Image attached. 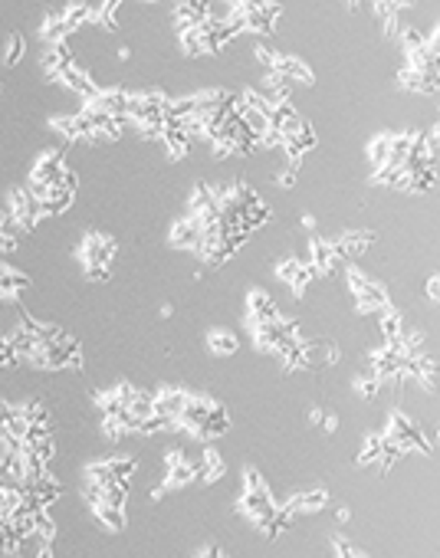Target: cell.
Listing matches in <instances>:
<instances>
[{
    "label": "cell",
    "mask_w": 440,
    "mask_h": 558,
    "mask_svg": "<svg viewBox=\"0 0 440 558\" xmlns=\"http://www.w3.org/2000/svg\"><path fill=\"white\" fill-rule=\"evenodd\" d=\"M345 283H349V289H351V305H355L358 316H378L381 309L391 302L384 283L364 276V272L358 270V266H351V263H345Z\"/></svg>",
    "instance_id": "6da1fadb"
},
{
    "label": "cell",
    "mask_w": 440,
    "mask_h": 558,
    "mask_svg": "<svg viewBox=\"0 0 440 558\" xmlns=\"http://www.w3.org/2000/svg\"><path fill=\"white\" fill-rule=\"evenodd\" d=\"M384 437L388 440H395L401 450L408 453V450H417V453H424V456H430L434 453V443L424 437V430L417 427V423L410 421L408 414L401 408H395L391 414H388V427H384Z\"/></svg>",
    "instance_id": "7a4b0ae2"
},
{
    "label": "cell",
    "mask_w": 440,
    "mask_h": 558,
    "mask_svg": "<svg viewBox=\"0 0 440 558\" xmlns=\"http://www.w3.org/2000/svg\"><path fill=\"white\" fill-rule=\"evenodd\" d=\"M119 253V243L115 237H108V233H99V230H89L82 243L76 246V259L82 263V270L92 266V263H112Z\"/></svg>",
    "instance_id": "3957f363"
},
{
    "label": "cell",
    "mask_w": 440,
    "mask_h": 558,
    "mask_svg": "<svg viewBox=\"0 0 440 558\" xmlns=\"http://www.w3.org/2000/svg\"><path fill=\"white\" fill-rule=\"evenodd\" d=\"M200 233H204V224H200L194 213H184V217H178L174 224H171V230H167V243L174 246V250H198V243H200Z\"/></svg>",
    "instance_id": "277c9868"
},
{
    "label": "cell",
    "mask_w": 440,
    "mask_h": 558,
    "mask_svg": "<svg viewBox=\"0 0 440 558\" xmlns=\"http://www.w3.org/2000/svg\"><path fill=\"white\" fill-rule=\"evenodd\" d=\"M371 243H375V230H345V233H338L335 237V250L342 257V266L364 257L371 250Z\"/></svg>",
    "instance_id": "5b68a950"
},
{
    "label": "cell",
    "mask_w": 440,
    "mask_h": 558,
    "mask_svg": "<svg viewBox=\"0 0 440 558\" xmlns=\"http://www.w3.org/2000/svg\"><path fill=\"white\" fill-rule=\"evenodd\" d=\"M309 263L316 276H332L338 266H342V257L335 250V240H325V237H309Z\"/></svg>",
    "instance_id": "8992f818"
},
{
    "label": "cell",
    "mask_w": 440,
    "mask_h": 558,
    "mask_svg": "<svg viewBox=\"0 0 440 558\" xmlns=\"http://www.w3.org/2000/svg\"><path fill=\"white\" fill-rule=\"evenodd\" d=\"M273 318H279L273 296L263 292V289H250L246 292V318L243 322H273Z\"/></svg>",
    "instance_id": "52a82bcc"
},
{
    "label": "cell",
    "mask_w": 440,
    "mask_h": 558,
    "mask_svg": "<svg viewBox=\"0 0 440 558\" xmlns=\"http://www.w3.org/2000/svg\"><path fill=\"white\" fill-rule=\"evenodd\" d=\"M184 401H187V391L184 388H174V384H161L158 391H154V414H161V417H181V408Z\"/></svg>",
    "instance_id": "ba28073f"
},
{
    "label": "cell",
    "mask_w": 440,
    "mask_h": 558,
    "mask_svg": "<svg viewBox=\"0 0 440 558\" xmlns=\"http://www.w3.org/2000/svg\"><path fill=\"white\" fill-rule=\"evenodd\" d=\"M273 73H283L286 79H292L296 86H316V73H312V69H309L299 56H286V53H279Z\"/></svg>",
    "instance_id": "9c48e42d"
},
{
    "label": "cell",
    "mask_w": 440,
    "mask_h": 558,
    "mask_svg": "<svg viewBox=\"0 0 440 558\" xmlns=\"http://www.w3.org/2000/svg\"><path fill=\"white\" fill-rule=\"evenodd\" d=\"M325 502H329V489H305V493H292L286 499V506L296 515L319 513V509H325Z\"/></svg>",
    "instance_id": "30bf717a"
},
{
    "label": "cell",
    "mask_w": 440,
    "mask_h": 558,
    "mask_svg": "<svg viewBox=\"0 0 440 558\" xmlns=\"http://www.w3.org/2000/svg\"><path fill=\"white\" fill-rule=\"evenodd\" d=\"M224 473H227V463H224V456L213 450L211 443H204V450H200V463H198L200 483H217V480H224Z\"/></svg>",
    "instance_id": "8fae6325"
},
{
    "label": "cell",
    "mask_w": 440,
    "mask_h": 558,
    "mask_svg": "<svg viewBox=\"0 0 440 558\" xmlns=\"http://www.w3.org/2000/svg\"><path fill=\"white\" fill-rule=\"evenodd\" d=\"M378 316H381L378 318V332H381V338H384V342H395V338H401V335H404V329H408V325H404V312H401L397 305H391V302H388Z\"/></svg>",
    "instance_id": "7c38bea8"
},
{
    "label": "cell",
    "mask_w": 440,
    "mask_h": 558,
    "mask_svg": "<svg viewBox=\"0 0 440 558\" xmlns=\"http://www.w3.org/2000/svg\"><path fill=\"white\" fill-rule=\"evenodd\" d=\"M207 348H211V355H217V358H230V355L240 351V338L230 332V329H217L213 325L211 332H207Z\"/></svg>",
    "instance_id": "4fadbf2b"
},
{
    "label": "cell",
    "mask_w": 440,
    "mask_h": 558,
    "mask_svg": "<svg viewBox=\"0 0 440 558\" xmlns=\"http://www.w3.org/2000/svg\"><path fill=\"white\" fill-rule=\"evenodd\" d=\"M381 388H384V381H381L378 371H375V368H368V364H364L362 371L351 377V391L358 394L362 401H375V397L381 394Z\"/></svg>",
    "instance_id": "5bb4252c"
},
{
    "label": "cell",
    "mask_w": 440,
    "mask_h": 558,
    "mask_svg": "<svg viewBox=\"0 0 440 558\" xmlns=\"http://www.w3.org/2000/svg\"><path fill=\"white\" fill-rule=\"evenodd\" d=\"M89 509H92V515L106 526V532H121V528H125V513H121V506H112V502H102V499H92Z\"/></svg>",
    "instance_id": "9a60e30c"
},
{
    "label": "cell",
    "mask_w": 440,
    "mask_h": 558,
    "mask_svg": "<svg viewBox=\"0 0 440 558\" xmlns=\"http://www.w3.org/2000/svg\"><path fill=\"white\" fill-rule=\"evenodd\" d=\"M62 86H66V89H73V92H79V95L95 89V82L89 79V69H86L79 60H73L69 66H62Z\"/></svg>",
    "instance_id": "2e32d148"
},
{
    "label": "cell",
    "mask_w": 440,
    "mask_h": 558,
    "mask_svg": "<svg viewBox=\"0 0 440 558\" xmlns=\"http://www.w3.org/2000/svg\"><path fill=\"white\" fill-rule=\"evenodd\" d=\"M60 10H62V20H66V33H76L79 27H86L92 14V7L82 3V0H66Z\"/></svg>",
    "instance_id": "e0dca14e"
},
{
    "label": "cell",
    "mask_w": 440,
    "mask_h": 558,
    "mask_svg": "<svg viewBox=\"0 0 440 558\" xmlns=\"http://www.w3.org/2000/svg\"><path fill=\"white\" fill-rule=\"evenodd\" d=\"M194 476H198V463H194V460H184V463H178V467H171L167 469V476H165L167 493H171V489H184V486H191L194 483Z\"/></svg>",
    "instance_id": "ac0fdd59"
},
{
    "label": "cell",
    "mask_w": 440,
    "mask_h": 558,
    "mask_svg": "<svg viewBox=\"0 0 440 558\" xmlns=\"http://www.w3.org/2000/svg\"><path fill=\"white\" fill-rule=\"evenodd\" d=\"M30 286V276L10 266L7 259H0V292H23Z\"/></svg>",
    "instance_id": "d6986e66"
},
{
    "label": "cell",
    "mask_w": 440,
    "mask_h": 558,
    "mask_svg": "<svg viewBox=\"0 0 440 558\" xmlns=\"http://www.w3.org/2000/svg\"><path fill=\"white\" fill-rule=\"evenodd\" d=\"M364 154H368V161H371V167H378L384 165L388 158H391V132H381V135H375L368 145H364Z\"/></svg>",
    "instance_id": "ffe728a7"
},
{
    "label": "cell",
    "mask_w": 440,
    "mask_h": 558,
    "mask_svg": "<svg viewBox=\"0 0 440 558\" xmlns=\"http://www.w3.org/2000/svg\"><path fill=\"white\" fill-rule=\"evenodd\" d=\"M40 36H43L46 43H53V40H60V36H69V33H66L62 10H49V14L43 16V23H40Z\"/></svg>",
    "instance_id": "44dd1931"
},
{
    "label": "cell",
    "mask_w": 440,
    "mask_h": 558,
    "mask_svg": "<svg viewBox=\"0 0 440 558\" xmlns=\"http://www.w3.org/2000/svg\"><path fill=\"white\" fill-rule=\"evenodd\" d=\"M381 447H384V434H368L364 443H362V453L355 456V463H358V467H371V463H378Z\"/></svg>",
    "instance_id": "7402d4cb"
},
{
    "label": "cell",
    "mask_w": 440,
    "mask_h": 558,
    "mask_svg": "<svg viewBox=\"0 0 440 558\" xmlns=\"http://www.w3.org/2000/svg\"><path fill=\"white\" fill-rule=\"evenodd\" d=\"M312 279H319V276H316V270H312V263L305 259L303 266H299V272L292 276V283H289L292 296H296V299H303L305 292H309V286H312Z\"/></svg>",
    "instance_id": "603a6c76"
},
{
    "label": "cell",
    "mask_w": 440,
    "mask_h": 558,
    "mask_svg": "<svg viewBox=\"0 0 440 558\" xmlns=\"http://www.w3.org/2000/svg\"><path fill=\"white\" fill-rule=\"evenodd\" d=\"M23 53H27V40H23V33H10L7 43H3V66H16V62L23 60Z\"/></svg>",
    "instance_id": "cb8c5ba5"
},
{
    "label": "cell",
    "mask_w": 440,
    "mask_h": 558,
    "mask_svg": "<svg viewBox=\"0 0 440 558\" xmlns=\"http://www.w3.org/2000/svg\"><path fill=\"white\" fill-rule=\"evenodd\" d=\"M243 493H259V496H273L270 493V486H266V480L259 476V469L257 467H243Z\"/></svg>",
    "instance_id": "d4e9b609"
},
{
    "label": "cell",
    "mask_w": 440,
    "mask_h": 558,
    "mask_svg": "<svg viewBox=\"0 0 440 558\" xmlns=\"http://www.w3.org/2000/svg\"><path fill=\"white\" fill-rule=\"evenodd\" d=\"M20 362V355L14 351V342H10V332H0V371H7V368H16Z\"/></svg>",
    "instance_id": "484cf974"
},
{
    "label": "cell",
    "mask_w": 440,
    "mask_h": 558,
    "mask_svg": "<svg viewBox=\"0 0 440 558\" xmlns=\"http://www.w3.org/2000/svg\"><path fill=\"white\" fill-rule=\"evenodd\" d=\"M119 7H121V0H102V3H99V23H95V27H102V30H115Z\"/></svg>",
    "instance_id": "4316f807"
},
{
    "label": "cell",
    "mask_w": 440,
    "mask_h": 558,
    "mask_svg": "<svg viewBox=\"0 0 440 558\" xmlns=\"http://www.w3.org/2000/svg\"><path fill=\"white\" fill-rule=\"evenodd\" d=\"M303 263H305V259H299V257H283L279 263H276V270H273L276 279H283V283L289 286V283H292V276L299 272V266H303Z\"/></svg>",
    "instance_id": "83f0119b"
},
{
    "label": "cell",
    "mask_w": 440,
    "mask_h": 558,
    "mask_svg": "<svg viewBox=\"0 0 440 558\" xmlns=\"http://www.w3.org/2000/svg\"><path fill=\"white\" fill-rule=\"evenodd\" d=\"M329 548H332L335 555H364L358 545L351 542V539H345L342 532H335V535H329Z\"/></svg>",
    "instance_id": "f1b7e54d"
},
{
    "label": "cell",
    "mask_w": 440,
    "mask_h": 558,
    "mask_svg": "<svg viewBox=\"0 0 440 558\" xmlns=\"http://www.w3.org/2000/svg\"><path fill=\"white\" fill-rule=\"evenodd\" d=\"M16 414H23L30 423L36 421H49V414H46V408L40 404V401H23V404H16Z\"/></svg>",
    "instance_id": "f546056e"
},
{
    "label": "cell",
    "mask_w": 440,
    "mask_h": 558,
    "mask_svg": "<svg viewBox=\"0 0 440 558\" xmlns=\"http://www.w3.org/2000/svg\"><path fill=\"white\" fill-rule=\"evenodd\" d=\"M397 40H401V46H404V49H417V46L427 43V36L421 30H414V27H401Z\"/></svg>",
    "instance_id": "4dcf8cb0"
},
{
    "label": "cell",
    "mask_w": 440,
    "mask_h": 558,
    "mask_svg": "<svg viewBox=\"0 0 440 558\" xmlns=\"http://www.w3.org/2000/svg\"><path fill=\"white\" fill-rule=\"evenodd\" d=\"M108 276H112V263H92V266H86V279H92V283H108Z\"/></svg>",
    "instance_id": "1f68e13d"
},
{
    "label": "cell",
    "mask_w": 440,
    "mask_h": 558,
    "mask_svg": "<svg viewBox=\"0 0 440 558\" xmlns=\"http://www.w3.org/2000/svg\"><path fill=\"white\" fill-rule=\"evenodd\" d=\"M342 362V351L335 342H322V368H332V364Z\"/></svg>",
    "instance_id": "d6a6232c"
},
{
    "label": "cell",
    "mask_w": 440,
    "mask_h": 558,
    "mask_svg": "<svg viewBox=\"0 0 440 558\" xmlns=\"http://www.w3.org/2000/svg\"><path fill=\"white\" fill-rule=\"evenodd\" d=\"M424 296L440 305V272H430V276L424 279Z\"/></svg>",
    "instance_id": "836d02e7"
},
{
    "label": "cell",
    "mask_w": 440,
    "mask_h": 558,
    "mask_svg": "<svg viewBox=\"0 0 440 558\" xmlns=\"http://www.w3.org/2000/svg\"><path fill=\"white\" fill-rule=\"evenodd\" d=\"M253 56H257V62H259V66H266V69H273L276 60H279V53H273L270 46H257V49H253Z\"/></svg>",
    "instance_id": "e575fe53"
},
{
    "label": "cell",
    "mask_w": 440,
    "mask_h": 558,
    "mask_svg": "<svg viewBox=\"0 0 440 558\" xmlns=\"http://www.w3.org/2000/svg\"><path fill=\"white\" fill-rule=\"evenodd\" d=\"M296 141H299V145H303L305 151H309V148H316V128H312V125L305 121L303 128H299V135H296Z\"/></svg>",
    "instance_id": "d590c367"
},
{
    "label": "cell",
    "mask_w": 440,
    "mask_h": 558,
    "mask_svg": "<svg viewBox=\"0 0 440 558\" xmlns=\"http://www.w3.org/2000/svg\"><path fill=\"white\" fill-rule=\"evenodd\" d=\"M184 460H187V453H184V450H167L165 453V469L178 467V463H184Z\"/></svg>",
    "instance_id": "8d00e7d4"
},
{
    "label": "cell",
    "mask_w": 440,
    "mask_h": 558,
    "mask_svg": "<svg viewBox=\"0 0 440 558\" xmlns=\"http://www.w3.org/2000/svg\"><path fill=\"white\" fill-rule=\"evenodd\" d=\"M276 184H279L283 191H289V187L296 184V171H292V167H289V171H279V174H276Z\"/></svg>",
    "instance_id": "74e56055"
},
{
    "label": "cell",
    "mask_w": 440,
    "mask_h": 558,
    "mask_svg": "<svg viewBox=\"0 0 440 558\" xmlns=\"http://www.w3.org/2000/svg\"><path fill=\"white\" fill-rule=\"evenodd\" d=\"M14 250H16V237L0 230V253H14Z\"/></svg>",
    "instance_id": "f35d334b"
},
{
    "label": "cell",
    "mask_w": 440,
    "mask_h": 558,
    "mask_svg": "<svg viewBox=\"0 0 440 558\" xmlns=\"http://www.w3.org/2000/svg\"><path fill=\"white\" fill-rule=\"evenodd\" d=\"M371 10H375L378 20H384V16L391 14V0H371Z\"/></svg>",
    "instance_id": "ab89813d"
},
{
    "label": "cell",
    "mask_w": 440,
    "mask_h": 558,
    "mask_svg": "<svg viewBox=\"0 0 440 558\" xmlns=\"http://www.w3.org/2000/svg\"><path fill=\"white\" fill-rule=\"evenodd\" d=\"M322 430H325V434H335V430H338V417H335V414H325V417H322Z\"/></svg>",
    "instance_id": "60d3db41"
},
{
    "label": "cell",
    "mask_w": 440,
    "mask_h": 558,
    "mask_svg": "<svg viewBox=\"0 0 440 558\" xmlns=\"http://www.w3.org/2000/svg\"><path fill=\"white\" fill-rule=\"evenodd\" d=\"M322 417H325L322 408H309V427H322Z\"/></svg>",
    "instance_id": "b9f144b4"
},
{
    "label": "cell",
    "mask_w": 440,
    "mask_h": 558,
    "mask_svg": "<svg viewBox=\"0 0 440 558\" xmlns=\"http://www.w3.org/2000/svg\"><path fill=\"white\" fill-rule=\"evenodd\" d=\"M335 522H338V526H349V522H351V509H345V506H342V509H335Z\"/></svg>",
    "instance_id": "7bdbcfd3"
},
{
    "label": "cell",
    "mask_w": 440,
    "mask_h": 558,
    "mask_svg": "<svg viewBox=\"0 0 440 558\" xmlns=\"http://www.w3.org/2000/svg\"><path fill=\"white\" fill-rule=\"evenodd\" d=\"M198 555H224V548L217 542H211V545H204V548H198Z\"/></svg>",
    "instance_id": "ee69618b"
},
{
    "label": "cell",
    "mask_w": 440,
    "mask_h": 558,
    "mask_svg": "<svg viewBox=\"0 0 440 558\" xmlns=\"http://www.w3.org/2000/svg\"><path fill=\"white\" fill-rule=\"evenodd\" d=\"M410 7H414V0H391V10H397V14H404Z\"/></svg>",
    "instance_id": "f6af8a7d"
},
{
    "label": "cell",
    "mask_w": 440,
    "mask_h": 558,
    "mask_svg": "<svg viewBox=\"0 0 440 558\" xmlns=\"http://www.w3.org/2000/svg\"><path fill=\"white\" fill-rule=\"evenodd\" d=\"M165 493H167V486H165V483H161V486H154V489H152V499H154V502H158V499H165Z\"/></svg>",
    "instance_id": "bcb514c9"
},
{
    "label": "cell",
    "mask_w": 440,
    "mask_h": 558,
    "mask_svg": "<svg viewBox=\"0 0 440 558\" xmlns=\"http://www.w3.org/2000/svg\"><path fill=\"white\" fill-rule=\"evenodd\" d=\"M303 226L305 230H316V217H312V213H303Z\"/></svg>",
    "instance_id": "7dc6e473"
},
{
    "label": "cell",
    "mask_w": 440,
    "mask_h": 558,
    "mask_svg": "<svg viewBox=\"0 0 440 558\" xmlns=\"http://www.w3.org/2000/svg\"><path fill=\"white\" fill-rule=\"evenodd\" d=\"M119 60H121V62L132 60V49H128V46H121V49H119Z\"/></svg>",
    "instance_id": "c3c4849f"
},
{
    "label": "cell",
    "mask_w": 440,
    "mask_h": 558,
    "mask_svg": "<svg viewBox=\"0 0 440 558\" xmlns=\"http://www.w3.org/2000/svg\"><path fill=\"white\" fill-rule=\"evenodd\" d=\"M161 316H174V305H171V302H165V305H161Z\"/></svg>",
    "instance_id": "681fc988"
},
{
    "label": "cell",
    "mask_w": 440,
    "mask_h": 558,
    "mask_svg": "<svg viewBox=\"0 0 440 558\" xmlns=\"http://www.w3.org/2000/svg\"><path fill=\"white\" fill-rule=\"evenodd\" d=\"M345 3H349L351 10H355V7H358V3H362V0H345Z\"/></svg>",
    "instance_id": "f907efd6"
},
{
    "label": "cell",
    "mask_w": 440,
    "mask_h": 558,
    "mask_svg": "<svg viewBox=\"0 0 440 558\" xmlns=\"http://www.w3.org/2000/svg\"><path fill=\"white\" fill-rule=\"evenodd\" d=\"M437 443H440V427H437Z\"/></svg>",
    "instance_id": "816d5d0a"
}]
</instances>
